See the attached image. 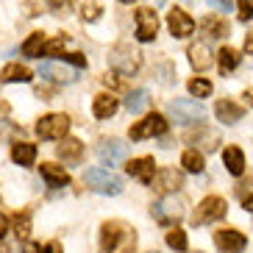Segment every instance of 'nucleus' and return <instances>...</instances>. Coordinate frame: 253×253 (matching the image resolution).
<instances>
[{
	"label": "nucleus",
	"mask_w": 253,
	"mask_h": 253,
	"mask_svg": "<svg viewBox=\"0 0 253 253\" xmlns=\"http://www.w3.org/2000/svg\"><path fill=\"white\" fill-rule=\"evenodd\" d=\"M100 248L103 253H134L136 231L123 220H109L100 225Z\"/></svg>",
	"instance_id": "f257e3e1"
},
{
	"label": "nucleus",
	"mask_w": 253,
	"mask_h": 253,
	"mask_svg": "<svg viewBox=\"0 0 253 253\" xmlns=\"http://www.w3.org/2000/svg\"><path fill=\"white\" fill-rule=\"evenodd\" d=\"M109 64L117 70L120 75H134L142 67V53L136 47H131V42H120L109 53Z\"/></svg>",
	"instance_id": "f03ea898"
},
{
	"label": "nucleus",
	"mask_w": 253,
	"mask_h": 253,
	"mask_svg": "<svg viewBox=\"0 0 253 253\" xmlns=\"http://www.w3.org/2000/svg\"><path fill=\"white\" fill-rule=\"evenodd\" d=\"M186 211V201L175 192H167L162 195V201H156L150 206V214L156 217L159 223H178Z\"/></svg>",
	"instance_id": "7ed1b4c3"
},
{
	"label": "nucleus",
	"mask_w": 253,
	"mask_h": 253,
	"mask_svg": "<svg viewBox=\"0 0 253 253\" xmlns=\"http://www.w3.org/2000/svg\"><path fill=\"white\" fill-rule=\"evenodd\" d=\"M225 211H228L225 198H220V195H209V198H203V201L198 203V209H195L192 214H189V223L192 225H209V223H214V220H220Z\"/></svg>",
	"instance_id": "20e7f679"
},
{
	"label": "nucleus",
	"mask_w": 253,
	"mask_h": 253,
	"mask_svg": "<svg viewBox=\"0 0 253 253\" xmlns=\"http://www.w3.org/2000/svg\"><path fill=\"white\" fill-rule=\"evenodd\" d=\"M84 184L100 195H117L123 189V181L109 167H92V170H86L84 172Z\"/></svg>",
	"instance_id": "39448f33"
},
{
	"label": "nucleus",
	"mask_w": 253,
	"mask_h": 253,
	"mask_svg": "<svg viewBox=\"0 0 253 253\" xmlns=\"http://www.w3.org/2000/svg\"><path fill=\"white\" fill-rule=\"evenodd\" d=\"M167 112H170V117L175 120V123H181V126L203 123V109H201L198 100H181V97H175V100H170Z\"/></svg>",
	"instance_id": "423d86ee"
},
{
	"label": "nucleus",
	"mask_w": 253,
	"mask_h": 253,
	"mask_svg": "<svg viewBox=\"0 0 253 253\" xmlns=\"http://www.w3.org/2000/svg\"><path fill=\"white\" fill-rule=\"evenodd\" d=\"M95 156H97V162L103 164V167H117L120 162H126V156H128V145L123 139H103L100 145L95 148Z\"/></svg>",
	"instance_id": "0eeeda50"
},
{
	"label": "nucleus",
	"mask_w": 253,
	"mask_h": 253,
	"mask_svg": "<svg viewBox=\"0 0 253 253\" xmlns=\"http://www.w3.org/2000/svg\"><path fill=\"white\" fill-rule=\"evenodd\" d=\"M70 131V117L67 114H45L37 123V134L42 139H64Z\"/></svg>",
	"instance_id": "6e6552de"
},
{
	"label": "nucleus",
	"mask_w": 253,
	"mask_h": 253,
	"mask_svg": "<svg viewBox=\"0 0 253 253\" xmlns=\"http://www.w3.org/2000/svg\"><path fill=\"white\" fill-rule=\"evenodd\" d=\"M164 134H167V120L156 112L131 126V139H150V136H164Z\"/></svg>",
	"instance_id": "1a4fd4ad"
},
{
	"label": "nucleus",
	"mask_w": 253,
	"mask_h": 253,
	"mask_svg": "<svg viewBox=\"0 0 253 253\" xmlns=\"http://www.w3.org/2000/svg\"><path fill=\"white\" fill-rule=\"evenodd\" d=\"M159 31V17L150 6L136 8V39L139 42H153Z\"/></svg>",
	"instance_id": "9d476101"
},
{
	"label": "nucleus",
	"mask_w": 253,
	"mask_h": 253,
	"mask_svg": "<svg viewBox=\"0 0 253 253\" xmlns=\"http://www.w3.org/2000/svg\"><path fill=\"white\" fill-rule=\"evenodd\" d=\"M214 245L220 253H242L248 245L245 234H239L237 228H223L214 234Z\"/></svg>",
	"instance_id": "9b49d317"
},
{
	"label": "nucleus",
	"mask_w": 253,
	"mask_h": 253,
	"mask_svg": "<svg viewBox=\"0 0 253 253\" xmlns=\"http://www.w3.org/2000/svg\"><path fill=\"white\" fill-rule=\"evenodd\" d=\"M186 142H189V145H198L201 150H217L220 148V134H217L211 126L198 123V128L186 131Z\"/></svg>",
	"instance_id": "f8f14e48"
},
{
	"label": "nucleus",
	"mask_w": 253,
	"mask_h": 253,
	"mask_svg": "<svg viewBox=\"0 0 253 253\" xmlns=\"http://www.w3.org/2000/svg\"><path fill=\"white\" fill-rule=\"evenodd\" d=\"M153 186H156V192H162V195L175 192V189L184 186V172L175 170V167H162V170H156V175H153Z\"/></svg>",
	"instance_id": "ddd939ff"
},
{
	"label": "nucleus",
	"mask_w": 253,
	"mask_h": 253,
	"mask_svg": "<svg viewBox=\"0 0 253 253\" xmlns=\"http://www.w3.org/2000/svg\"><path fill=\"white\" fill-rule=\"evenodd\" d=\"M167 28H170V34L175 39H186L195 31V20L186 14L184 8H170V14H167Z\"/></svg>",
	"instance_id": "4468645a"
},
{
	"label": "nucleus",
	"mask_w": 253,
	"mask_h": 253,
	"mask_svg": "<svg viewBox=\"0 0 253 253\" xmlns=\"http://www.w3.org/2000/svg\"><path fill=\"white\" fill-rule=\"evenodd\" d=\"M126 172L131 178H136L139 184H153V175H156V162L153 156H142V159H131L126 164Z\"/></svg>",
	"instance_id": "2eb2a0df"
},
{
	"label": "nucleus",
	"mask_w": 253,
	"mask_h": 253,
	"mask_svg": "<svg viewBox=\"0 0 253 253\" xmlns=\"http://www.w3.org/2000/svg\"><path fill=\"white\" fill-rule=\"evenodd\" d=\"M39 172H42V178L47 181V186L50 189H59V186H67L70 184V175L64 167H59V164H53V162H45L42 167H39Z\"/></svg>",
	"instance_id": "dca6fc26"
},
{
	"label": "nucleus",
	"mask_w": 253,
	"mask_h": 253,
	"mask_svg": "<svg viewBox=\"0 0 253 253\" xmlns=\"http://www.w3.org/2000/svg\"><path fill=\"white\" fill-rule=\"evenodd\" d=\"M189 64H192L195 70H209L211 64H214V59H211V47H209L206 42H195V45H189Z\"/></svg>",
	"instance_id": "f3484780"
},
{
	"label": "nucleus",
	"mask_w": 253,
	"mask_h": 253,
	"mask_svg": "<svg viewBox=\"0 0 253 253\" xmlns=\"http://www.w3.org/2000/svg\"><path fill=\"white\" fill-rule=\"evenodd\" d=\"M120 109V100L114 95H109V92H103V95H97L95 97V103H92V112H95L97 120H109L114 117Z\"/></svg>",
	"instance_id": "a211bd4d"
},
{
	"label": "nucleus",
	"mask_w": 253,
	"mask_h": 253,
	"mask_svg": "<svg viewBox=\"0 0 253 253\" xmlns=\"http://www.w3.org/2000/svg\"><path fill=\"white\" fill-rule=\"evenodd\" d=\"M214 114H217V120H220V123H225V126H234V123L242 117V106L234 103V100H217Z\"/></svg>",
	"instance_id": "6ab92c4d"
},
{
	"label": "nucleus",
	"mask_w": 253,
	"mask_h": 253,
	"mask_svg": "<svg viewBox=\"0 0 253 253\" xmlns=\"http://www.w3.org/2000/svg\"><path fill=\"white\" fill-rule=\"evenodd\" d=\"M201 31L211 39H220V37H228V23L220 14H209L201 20Z\"/></svg>",
	"instance_id": "aec40b11"
},
{
	"label": "nucleus",
	"mask_w": 253,
	"mask_h": 253,
	"mask_svg": "<svg viewBox=\"0 0 253 253\" xmlns=\"http://www.w3.org/2000/svg\"><path fill=\"white\" fill-rule=\"evenodd\" d=\"M56 153H59L61 162L75 164V162H81V156H84V145H81L78 139H70V136H64V139H61V145L56 148Z\"/></svg>",
	"instance_id": "412c9836"
},
{
	"label": "nucleus",
	"mask_w": 253,
	"mask_h": 253,
	"mask_svg": "<svg viewBox=\"0 0 253 253\" xmlns=\"http://www.w3.org/2000/svg\"><path fill=\"white\" fill-rule=\"evenodd\" d=\"M11 159L20 167H31V164L37 162V145H31V142H14L11 145Z\"/></svg>",
	"instance_id": "4be33fe9"
},
{
	"label": "nucleus",
	"mask_w": 253,
	"mask_h": 253,
	"mask_svg": "<svg viewBox=\"0 0 253 253\" xmlns=\"http://www.w3.org/2000/svg\"><path fill=\"white\" fill-rule=\"evenodd\" d=\"M0 81L3 84H25L31 81V70L25 64H6V67L0 70Z\"/></svg>",
	"instance_id": "5701e85b"
},
{
	"label": "nucleus",
	"mask_w": 253,
	"mask_h": 253,
	"mask_svg": "<svg viewBox=\"0 0 253 253\" xmlns=\"http://www.w3.org/2000/svg\"><path fill=\"white\" fill-rule=\"evenodd\" d=\"M39 75H42V78H47V81H53V84L73 81V73H70L67 67H61V64H53V61H45V64L39 67Z\"/></svg>",
	"instance_id": "b1692460"
},
{
	"label": "nucleus",
	"mask_w": 253,
	"mask_h": 253,
	"mask_svg": "<svg viewBox=\"0 0 253 253\" xmlns=\"http://www.w3.org/2000/svg\"><path fill=\"white\" fill-rule=\"evenodd\" d=\"M223 162L225 167H228L231 175H242V170H245V153H242V148H225L223 150Z\"/></svg>",
	"instance_id": "393cba45"
},
{
	"label": "nucleus",
	"mask_w": 253,
	"mask_h": 253,
	"mask_svg": "<svg viewBox=\"0 0 253 253\" xmlns=\"http://www.w3.org/2000/svg\"><path fill=\"white\" fill-rule=\"evenodd\" d=\"M148 103H150L148 89H134L131 95H128V100H126V109L131 114H139V112H145V109H148Z\"/></svg>",
	"instance_id": "a878e982"
},
{
	"label": "nucleus",
	"mask_w": 253,
	"mask_h": 253,
	"mask_svg": "<svg viewBox=\"0 0 253 253\" xmlns=\"http://www.w3.org/2000/svg\"><path fill=\"white\" fill-rule=\"evenodd\" d=\"M42 50H45V37H42V31H34L23 42V53L34 59V56H42Z\"/></svg>",
	"instance_id": "bb28decb"
},
{
	"label": "nucleus",
	"mask_w": 253,
	"mask_h": 253,
	"mask_svg": "<svg viewBox=\"0 0 253 253\" xmlns=\"http://www.w3.org/2000/svg\"><path fill=\"white\" fill-rule=\"evenodd\" d=\"M217 56H220V73H234V70H237V64H239V53L234 50V47H220V53H217Z\"/></svg>",
	"instance_id": "cd10ccee"
},
{
	"label": "nucleus",
	"mask_w": 253,
	"mask_h": 253,
	"mask_svg": "<svg viewBox=\"0 0 253 253\" xmlns=\"http://www.w3.org/2000/svg\"><path fill=\"white\" fill-rule=\"evenodd\" d=\"M237 198L242 203V209L253 211V178H242L237 184Z\"/></svg>",
	"instance_id": "c85d7f7f"
},
{
	"label": "nucleus",
	"mask_w": 253,
	"mask_h": 253,
	"mask_svg": "<svg viewBox=\"0 0 253 253\" xmlns=\"http://www.w3.org/2000/svg\"><path fill=\"white\" fill-rule=\"evenodd\" d=\"M181 167L189 172H201L203 167H206V162H203V153L201 150H186L184 156H181Z\"/></svg>",
	"instance_id": "c756f323"
},
{
	"label": "nucleus",
	"mask_w": 253,
	"mask_h": 253,
	"mask_svg": "<svg viewBox=\"0 0 253 253\" xmlns=\"http://www.w3.org/2000/svg\"><path fill=\"white\" fill-rule=\"evenodd\" d=\"M14 234L20 239H28V234H31V211L28 209H23V211L14 214Z\"/></svg>",
	"instance_id": "7c9ffc66"
},
{
	"label": "nucleus",
	"mask_w": 253,
	"mask_h": 253,
	"mask_svg": "<svg viewBox=\"0 0 253 253\" xmlns=\"http://www.w3.org/2000/svg\"><path fill=\"white\" fill-rule=\"evenodd\" d=\"M100 14H103V6L97 3V0H86L81 6V17L86 20V23H95V20H100Z\"/></svg>",
	"instance_id": "2f4dec72"
},
{
	"label": "nucleus",
	"mask_w": 253,
	"mask_h": 253,
	"mask_svg": "<svg viewBox=\"0 0 253 253\" xmlns=\"http://www.w3.org/2000/svg\"><path fill=\"white\" fill-rule=\"evenodd\" d=\"M189 95L192 97H209L211 95V84L206 78H192L189 81Z\"/></svg>",
	"instance_id": "473e14b6"
},
{
	"label": "nucleus",
	"mask_w": 253,
	"mask_h": 253,
	"mask_svg": "<svg viewBox=\"0 0 253 253\" xmlns=\"http://www.w3.org/2000/svg\"><path fill=\"white\" fill-rule=\"evenodd\" d=\"M167 245L172 251H186V234L181 228H170L167 231Z\"/></svg>",
	"instance_id": "72a5a7b5"
},
{
	"label": "nucleus",
	"mask_w": 253,
	"mask_h": 253,
	"mask_svg": "<svg viewBox=\"0 0 253 253\" xmlns=\"http://www.w3.org/2000/svg\"><path fill=\"white\" fill-rule=\"evenodd\" d=\"M64 45H67V37L61 34V37H56V39H50V42H45V56H61V50H64Z\"/></svg>",
	"instance_id": "f704fd0d"
},
{
	"label": "nucleus",
	"mask_w": 253,
	"mask_h": 253,
	"mask_svg": "<svg viewBox=\"0 0 253 253\" xmlns=\"http://www.w3.org/2000/svg\"><path fill=\"white\" fill-rule=\"evenodd\" d=\"M239 20L242 23L253 20V0H239Z\"/></svg>",
	"instance_id": "c9c22d12"
},
{
	"label": "nucleus",
	"mask_w": 253,
	"mask_h": 253,
	"mask_svg": "<svg viewBox=\"0 0 253 253\" xmlns=\"http://www.w3.org/2000/svg\"><path fill=\"white\" fill-rule=\"evenodd\" d=\"M64 61H70V64H75V67H86V59H84L81 53H67Z\"/></svg>",
	"instance_id": "e433bc0d"
},
{
	"label": "nucleus",
	"mask_w": 253,
	"mask_h": 253,
	"mask_svg": "<svg viewBox=\"0 0 253 253\" xmlns=\"http://www.w3.org/2000/svg\"><path fill=\"white\" fill-rule=\"evenodd\" d=\"M103 81H106V86H109V84H112V86H117V89H123V86H126V81H123V78H120V73H112V75H106Z\"/></svg>",
	"instance_id": "4c0bfd02"
},
{
	"label": "nucleus",
	"mask_w": 253,
	"mask_h": 253,
	"mask_svg": "<svg viewBox=\"0 0 253 253\" xmlns=\"http://www.w3.org/2000/svg\"><path fill=\"white\" fill-rule=\"evenodd\" d=\"M209 6L217 8V11L223 14V11H231V0H209Z\"/></svg>",
	"instance_id": "58836bf2"
},
{
	"label": "nucleus",
	"mask_w": 253,
	"mask_h": 253,
	"mask_svg": "<svg viewBox=\"0 0 253 253\" xmlns=\"http://www.w3.org/2000/svg\"><path fill=\"white\" fill-rule=\"evenodd\" d=\"M47 3H50L56 11H64V8H70V3H73V0H47Z\"/></svg>",
	"instance_id": "ea45409f"
},
{
	"label": "nucleus",
	"mask_w": 253,
	"mask_h": 253,
	"mask_svg": "<svg viewBox=\"0 0 253 253\" xmlns=\"http://www.w3.org/2000/svg\"><path fill=\"white\" fill-rule=\"evenodd\" d=\"M42 253H61V245L56 242V239H53V242H47V245L42 248Z\"/></svg>",
	"instance_id": "a19ab883"
},
{
	"label": "nucleus",
	"mask_w": 253,
	"mask_h": 253,
	"mask_svg": "<svg viewBox=\"0 0 253 253\" xmlns=\"http://www.w3.org/2000/svg\"><path fill=\"white\" fill-rule=\"evenodd\" d=\"M23 253H39V245H34V242H25V245H23Z\"/></svg>",
	"instance_id": "79ce46f5"
},
{
	"label": "nucleus",
	"mask_w": 253,
	"mask_h": 253,
	"mask_svg": "<svg viewBox=\"0 0 253 253\" xmlns=\"http://www.w3.org/2000/svg\"><path fill=\"white\" fill-rule=\"evenodd\" d=\"M6 228H8V220H6V214H3V211H0V237H3V234H6Z\"/></svg>",
	"instance_id": "37998d69"
},
{
	"label": "nucleus",
	"mask_w": 253,
	"mask_h": 253,
	"mask_svg": "<svg viewBox=\"0 0 253 253\" xmlns=\"http://www.w3.org/2000/svg\"><path fill=\"white\" fill-rule=\"evenodd\" d=\"M25 14H28V17H34V14H39V11H37V6H34V3H25Z\"/></svg>",
	"instance_id": "c03bdc74"
},
{
	"label": "nucleus",
	"mask_w": 253,
	"mask_h": 253,
	"mask_svg": "<svg viewBox=\"0 0 253 253\" xmlns=\"http://www.w3.org/2000/svg\"><path fill=\"white\" fill-rule=\"evenodd\" d=\"M245 53H253V34H248L245 39Z\"/></svg>",
	"instance_id": "a18cd8bd"
},
{
	"label": "nucleus",
	"mask_w": 253,
	"mask_h": 253,
	"mask_svg": "<svg viewBox=\"0 0 253 253\" xmlns=\"http://www.w3.org/2000/svg\"><path fill=\"white\" fill-rule=\"evenodd\" d=\"M245 100H248V103L253 106V92H245Z\"/></svg>",
	"instance_id": "49530a36"
},
{
	"label": "nucleus",
	"mask_w": 253,
	"mask_h": 253,
	"mask_svg": "<svg viewBox=\"0 0 253 253\" xmlns=\"http://www.w3.org/2000/svg\"><path fill=\"white\" fill-rule=\"evenodd\" d=\"M153 6H164V0H153Z\"/></svg>",
	"instance_id": "de8ad7c7"
},
{
	"label": "nucleus",
	"mask_w": 253,
	"mask_h": 253,
	"mask_svg": "<svg viewBox=\"0 0 253 253\" xmlns=\"http://www.w3.org/2000/svg\"><path fill=\"white\" fill-rule=\"evenodd\" d=\"M123 3H134V0H123Z\"/></svg>",
	"instance_id": "09e8293b"
},
{
	"label": "nucleus",
	"mask_w": 253,
	"mask_h": 253,
	"mask_svg": "<svg viewBox=\"0 0 253 253\" xmlns=\"http://www.w3.org/2000/svg\"><path fill=\"white\" fill-rule=\"evenodd\" d=\"M153 253H156V251H153Z\"/></svg>",
	"instance_id": "8fccbe9b"
}]
</instances>
